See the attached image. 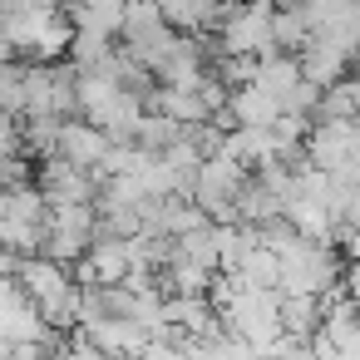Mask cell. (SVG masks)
<instances>
[{"mask_svg":"<svg viewBox=\"0 0 360 360\" xmlns=\"http://www.w3.org/2000/svg\"><path fill=\"white\" fill-rule=\"evenodd\" d=\"M281 109H291V114H316L321 109V84H311V79H301L286 99H281Z\"/></svg>","mask_w":360,"mask_h":360,"instance_id":"19","label":"cell"},{"mask_svg":"<svg viewBox=\"0 0 360 360\" xmlns=\"http://www.w3.org/2000/svg\"><path fill=\"white\" fill-rule=\"evenodd\" d=\"M129 271H134L129 237H94V247L75 262V281L79 286H119Z\"/></svg>","mask_w":360,"mask_h":360,"instance_id":"4","label":"cell"},{"mask_svg":"<svg viewBox=\"0 0 360 360\" xmlns=\"http://www.w3.org/2000/svg\"><path fill=\"white\" fill-rule=\"evenodd\" d=\"M345 291L360 301V262H350V271H345Z\"/></svg>","mask_w":360,"mask_h":360,"instance_id":"21","label":"cell"},{"mask_svg":"<svg viewBox=\"0 0 360 360\" xmlns=\"http://www.w3.org/2000/svg\"><path fill=\"white\" fill-rule=\"evenodd\" d=\"M109 148H114V139H109L94 119H84V114L65 119V134H60V158H70V163H79V168H99V163L109 158Z\"/></svg>","mask_w":360,"mask_h":360,"instance_id":"6","label":"cell"},{"mask_svg":"<svg viewBox=\"0 0 360 360\" xmlns=\"http://www.w3.org/2000/svg\"><path fill=\"white\" fill-rule=\"evenodd\" d=\"M188 134V124H178V119H168V114H158V109H148L143 114V124H139V134H134V143L143 148V153H163L168 143H178Z\"/></svg>","mask_w":360,"mask_h":360,"instance_id":"14","label":"cell"},{"mask_svg":"<svg viewBox=\"0 0 360 360\" xmlns=\"http://www.w3.org/2000/svg\"><path fill=\"white\" fill-rule=\"evenodd\" d=\"M148 109H158V114H168L178 124L212 119V109H207V99H202L198 84H158V89H148Z\"/></svg>","mask_w":360,"mask_h":360,"instance_id":"7","label":"cell"},{"mask_svg":"<svg viewBox=\"0 0 360 360\" xmlns=\"http://www.w3.org/2000/svg\"><path fill=\"white\" fill-rule=\"evenodd\" d=\"M25 104H30V65H20V60L0 65V109L25 119Z\"/></svg>","mask_w":360,"mask_h":360,"instance_id":"16","label":"cell"},{"mask_svg":"<svg viewBox=\"0 0 360 360\" xmlns=\"http://www.w3.org/2000/svg\"><path fill=\"white\" fill-rule=\"evenodd\" d=\"M15 55H20V50H15V40L6 35V25H0V65H15Z\"/></svg>","mask_w":360,"mask_h":360,"instance_id":"20","label":"cell"},{"mask_svg":"<svg viewBox=\"0 0 360 360\" xmlns=\"http://www.w3.org/2000/svg\"><path fill=\"white\" fill-rule=\"evenodd\" d=\"M345 65H350V55L340 50V45H330V40H321V35H311L306 40V50H301V70H306V79L311 84H335V79H345Z\"/></svg>","mask_w":360,"mask_h":360,"instance_id":"8","label":"cell"},{"mask_svg":"<svg viewBox=\"0 0 360 360\" xmlns=\"http://www.w3.org/2000/svg\"><path fill=\"white\" fill-rule=\"evenodd\" d=\"M222 326L232 330V335H242V340H252L257 350H271L281 335H286V326H281V291H266V286H242L222 311Z\"/></svg>","mask_w":360,"mask_h":360,"instance_id":"1","label":"cell"},{"mask_svg":"<svg viewBox=\"0 0 360 360\" xmlns=\"http://www.w3.org/2000/svg\"><path fill=\"white\" fill-rule=\"evenodd\" d=\"M60 134H65V119L60 114H30L25 119V153L55 158L60 153Z\"/></svg>","mask_w":360,"mask_h":360,"instance_id":"15","label":"cell"},{"mask_svg":"<svg viewBox=\"0 0 360 360\" xmlns=\"http://www.w3.org/2000/svg\"><path fill=\"white\" fill-rule=\"evenodd\" d=\"M271 20L276 6L271 0H242V6H222L217 11V30H222V50L227 55H271Z\"/></svg>","mask_w":360,"mask_h":360,"instance_id":"3","label":"cell"},{"mask_svg":"<svg viewBox=\"0 0 360 360\" xmlns=\"http://www.w3.org/2000/svg\"><path fill=\"white\" fill-rule=\"evenodd\" d=\"M345 271H340V257L330 252V242H311V237H296L291 252H281V296H301V291H330L340 286Z\"/></svg>","mask_w":360,"mask_h":360,"instance_id":"2","label":"cell"},{"mask_svg":"<svg viewBox=\"0 0 360 360\" xmlns=\"http://www.w3.org/2000/svg\"><path fill=\"white\" fill-rule=\"evenodd\" d=\"M350 65H355V75H360V50H355V60H350Z\"/></svg>","mask_w":360,"mask_h":360,"instance_id":"22","label":"cell"},{"mask_svg":"<svg viewBox=\"0 0 360 360\" xmlns=\"http://www.w3.org/2000/svg\"><path fill=\"white\" fill-rule=\"evenodd\" d=\"M227 109H232V124H252V129H266V124L281 119V99L266 94L262 84H237Z\"/></svg>","mask_w":360,"mask_h":360,"instance_id":"9","label":"cell"},{"mask_svg":"<svg viewBox=\"0 0 360 360\" xmlns=\"http://www.w3.org/2000/svg\"><path fill=\"white\" fill-rule=\"evenodd\" d=\"M237 271H242L252 286H266V291H276V286H281V257H276L271 247H262V242L247 252V262H242Z\"/></svg>","mask_w":360,"mask_h":360,"instance_id":"17","label":"cell"},{"mask_svg":"<svg viewBox=\"0 0 360 360\" xmlns=\"http://www.w3.org/2000/svg\"><path fill=\"white\" fill-rule=\"evenodd\" d=\"M212 266H202V262H188V257H178L173 252V262L163 266V286L168 291H178V296H207L212 291Z\"/></svg>","mask_w":360,"mask_h":360,"instance_id":"13","label":"cell"},{"mask_svg":"<svg viewBox=\"0 0 360 360\" xmlns=\"http://www.w3.org/2000/svg\"><path fill=\"white\" fill-rule=\"evenodd\" d=\"M257 65H262V55H222L217 75L237 89V84H252V79H257Z\"/></svg>","mask_w":360,"mask_h":360,"instance_id":"18","label":"cell"},{"mask_svg":"<svg viewBox=\"0 0 360 360\" xmlns=\"http://www.w3.org/2000/svg\"><path fill=\"white\" fill-rule=\"evenodd\" d=\"M202 75H207V70H202V50H198L193 40H183V35H178V45L168 50V60L153 70L158 84H198Z\"/></svg>","mask_w":360,"mask_h":360,"instance_id":"12","label":"cell"},{"mask_svg":"<svg viewBox=\"0 0 360 360\" xmlns=\"http://www.w3.org/2000/svg\"><path fill=\"white\" fill-rule=\"evenodd\" d=\"M326 321V296L321 291H301V296H281V326L296 340H311Z\"/></svg>","mask_w":360,"mask_h":360,"instance_id":"11","label":"cell"},{"mask_svg":"<svg viewBox=\"0 0 360 360\" xmlns=\"http://www.w3.org/2000/svg\"><path fill=\"white\" fill-rule=\"evenodd\" d=\"M301 79H306L301 55H291V50H271V55H262V65H257V79H252V84H262V89H266V94H276V99H286Z\"/></svg>","mask_w":360,"mask_h":360,"instance_id":"10","label":"cell"},{"mask_svg":"<svg viewBox=\"0 0 360 360\" xmlns=\"http://www.w3.org/2000/svg\"><path fill=\"white\" fill-rule=\"evenodd\" d=\"M40 188H45V198L50 202H99V173L94 168H79V163H70V158H45V168H40V178H35Z\"/></svg>","mask_w":360,"mask_h":360,"instance_id":"5","label":"cell"}]
</instances>
